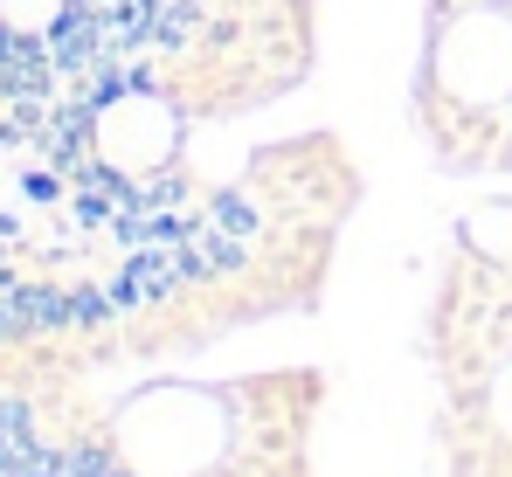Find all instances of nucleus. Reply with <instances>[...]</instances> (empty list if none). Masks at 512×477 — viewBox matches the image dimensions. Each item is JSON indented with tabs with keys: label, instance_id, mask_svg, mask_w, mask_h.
Instances as JSON below:
<instances>
[{
	"label": "nucleus",
	"instance_id": "nucleus-2",
	"mask_svg": "<svg viewBox=\"0 0 512 477\" xmlns=\"http://www.w3.org/2000/svg\"><path fill=\"white\" fill-rule=\"evenodd\" d=\"M21 187H28V194H35V201H56V194H63V180H56V173H28V180H21Z\"/></svg>",
	"mask_w": 512,
	"mask_h": 477
},
{
	"label": "nucleus",
	"instance_id": "nucleus-1",
	"mask_svg": "<svg viewBox=\"0 0 512 477\" xmlns=\"http://www.w3.org/2000/svg\"><path fill=\"white\" fill-rule=\"evenodd\" d=\"M111 312H118V305H111L104 284H77V291H70V325H111Z\"/></svg>",
	"mask_w": 512,
	"mask_h": 477
}]
</instances>
